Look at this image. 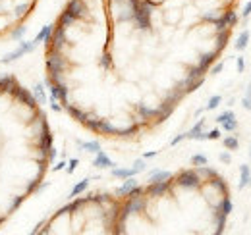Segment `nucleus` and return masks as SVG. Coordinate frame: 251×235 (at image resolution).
<instances>
[{"mask_svg":"<svg viewBox=\"0 0 251 235\" xmlns=\"http://www.w3.org/2000/svg\"><path fill=\"white\" fill-rule=\"evenodd\" d=\"M242 106H244V110H250L251 112V83L248 85V89H246V94H244V98H242Z\"/></svg>","mask_w":251,"mask_h":235,"instance_id":"37998d69","label":"nucleus"},{"mask_svg":"<svg viewBox=\"0 0 251 235\" xmlns=\"http://www.w3.org/2000/svg\"><path fill=\"white\" fill-rule=\"evenodd\" d=\"M66 166H68V164H66L64 160H60L58 164H54V166H52V172H60V170H66Z\"/></svg>","mask_w":251,"mask_h":235,"instance_id":"680f3d73","label":"nucleus"},{"mask_svg":"<svg viewBox=\"0 0 251 235\" xmlns=\"http://www.w3.org/2000/svg\"><path fill=\"white\" fill-rule=\"evenodd\" d=\"M75 22H77V20H75V18H74L70 12H66V10H64L62 14H60V18H58V22H56V24H58L60 27H64V29H68V27H72Z\"/></svg>","mask_w":251,"mask_h":235,"instance_id":"a878e982","label":"nucleus"},{"mask_svg":"<svg viewBox=\"0 0 251 235\" xmlns=\"http://www.w3.org/2000/svg\"><path fill=\"white\" fill-rule=\"evenodd\" d=\"M209 183L219 191L220 195H228V185L224 183V179L222 177H219V176H215L213 179H209Z\"/></svg>","mask_w":251,"mask_h":235,"instance_id":"c756f323","label":"nucleus"},{"mask_svg":"<svg viewBox=\"0 0 251 235\" xmlns=\"http://www.w3.org/2000/svg\"><path fill=\"white\" fill-rule=\"evenodd\" d=\"M217 18H219V14H215V12H205V14L201 16V20H203V22H209V24H215Z\"/></svg>","mask_w":251,"mask_h":235,"instance_id":"de8ad7c7","label":"nucleus"},{"mask_svg":"<svg viewBox=\"0 0 251 235\" xmlns=\"http://www.w3.org/2000/svg\"><path fill=\"white\" fill-rule=\"evenodd\" d=\"M197 174H199V176H203V177H207V179H213V177L217 176V172H215V170H211L207 164H205V166H197Z\"/></svg>","mask_w":251,"mask_h":235,"instance_id":"58836bf2","label":"nucleus"},{"mask_svg":"<svg viewBox=\"0 0 251 235\" xmlns=\"http://www.w3.org/2000/svg\"><path fill=\"white\" fill-rule=\"evenodd\" d=\"M217 56H219V52H217V50H213V52H203V54L199 56V62H197V64L209 71V68L217 62Z\"/></svg>","mask_w":251,"mask_h":235,"instance_id":"6ab92c4d","label":"nucleus"},{"mask_svg":"<svg viewBox=\"0 0 251 235\" xmlns=\"http://www.w3.org/2000/svg\"><path fill=\"white\" fill-rule=\"evenodd\" d=\"M49 48L52 50H64V47L68 45V37H66V29L60 27L58 24H54V31H52V37L49 39Z\"/></svg>","mask_w":251,"mask_h":235,"instance_id":"0eeeda50","label":"nucleus"},{"mask_svg":"<svg viewBox=\"0 0 251 235\" xmlns=\"http://www.w3.org/2000/svg\"><path fill=\"white\" fill-rule=\"evenodd\" d=\"M52 31H54V24H49V25H45L43 29L39 31L37 35H35V43L39 45V43H47L50 37H52Z\"/></svg>","mask_w":251,"mask_h":235,"instance_id":"5701e85b","label":"nucleus"},{"mask_svg":"<svg viewBox=\"0 0 251 235\" xmlns=\"http://www.w3.org/2000/svg\"><path fill=\"white\" fill-rule=\"evenodd\" d=\"M6 220V216H0V226H2V222Z\"/></svg>","mask_w":251,"mask_h":235,"instance_id":"69168bd1","label":"nucleus"},{"mask_svg":"<svg viewBox=\"0 0 251 235\" xmlns=\"http://www.w3.org/2000/svg\"><path fill=\"white\" fill-rule=\"evenodd\" d=\"M201 176L197 174V170H182L176 176V185L184 187V189H199L201 187Z\"/></svg>","mask_w":251,"mask_h":235,"instance_id":"39448f33","label":"nucleus"},{"mask_svg":"<svg viewBox=\"0 0 251 235\" xmlns=\"http://www.w3.org/2000/svg\"><path fill=\"white\" fill-rule=\"evenodd\" d=\"M112 64H114V62H112L110 52H104V54L100 56V60H99V66H100V68H104V70H110V68H112Z\"/></svg>","mask_w":251,"mask_h":235,"instance_id":"ea45409f","label":"nucleus"},{"mask_svg":"<svg viewBox=\"0 0 251 235\" xmlns=\"http://www.w3.org/2000/svg\"><path fill=\"white\" fill-rule=\"evenodd\" d=\"M242 14H244V20H248V18L251 16V0L250 2H246V6H244V12H242Z\"/></svg>","mask_w":251,"mask_h":235,"instance_id":"052dcab7","label":"nucleus"},{"mask_svg":"<svg viewBox=\"0 0 251 235\" xmlns=\"http://www.w3.org/2000/svg\"><path fill=\"white\" fill-rule=\"evenodd\" d=\"M37 48V43H35V39L33 41H20V45H18V48L16 50H12V52H8V54H4L2 58H0V64H12L14 60L22 58L24 54H29Z\"/></svg>","mask_w":251,"mask_h":235,"instance_id":"20e7f679","label":"nucleus"},{"mask_svg":"<svg viewBox=\"0 0 251 235\" xmlns=\"http://www.w3.org/2000/svg\"><path fill=\"white\" fill-rule=\"evenodd\" d=\"M8 94H12L16 100H20L22 104H25V106H29V108H35V106H37V100H35L33 93H29L27 89L20 87V85H16Z\"/></svg>","mask_w":251,"mask_h":235,"instance_id":"6e6552de","label":"nucleus"},{"mask_svg":"<svg viewBox=\"0 0 251 235\" xmlns=\"http://www.w3.org/2000/svg\"><path fill=\"white\" fill-rule=\"evenodd\" d=\"M133 172H135V176L137 174H141V172H145V168H147V164H145V158H137L135 162H133Z\"/></svg>","mask_w":251,"mask_h":235,"instance_id":"a18cd8bd","label":"nucleus"},{"mask_svg":"<svg viewBox=\"0 0 251 235\" xmlns=\"http://www.w3.org/2000/svg\"><path fill=\"white\" fill-rule=\"evenodd\" d=\"M77 164H79V160H77V158H72V160L68 162V166H66V172H68V174H74L75 168H77Z\"/></svg>","mask_w":251,"mask_h":235,"instance_id":"3c124183","label":"nucleus"},{"mask_svg":"<svg viewBox=\"0 0 251 235\" xmlns=\"http://www.w3.org/2000/svg\"><path fill=\"white\" fill-rule=\"evenodd\" d=\"M207 139H209V141H217V139H220V129H211V131L207 133Z\"/></svg>","mask_w":251,"mask_h":235,"instance_id":"5fc2aeb1","label":"nucleus"},{"mask_svg":"<svg viewBox=\"0 0 251 235\" xmlns=\"http://www.w3.org/2000/svg\"><path fill=\"white\" fill-rule=\"evenodd\" d=\"M93 166L95 168H99V170H108V168H114L116 164L108 158V154H106L104 150H99L93 158Z\"/></svg>","mask_w":251,"mask_h":235,"instance_id":"9b49d317","label":"nucleus"},{"mask_svg":"<svg viewBox=\"0 0 251 235\" xmlns=\"http://www.w3.org/2000/svg\"><path fill=\"white\" fill-rule=\"evenodd\" d=\"M220 102H222V96H220V94H213V96L209 98V102L205 104V110H217L220 106Z\"/></svg>","mask_w":251,"mask_h":235,"instance_id":"e433bc0d","label":"nucleus"},{"mask_svg":"<svg viewBox=\"0 0 251 235\" xmlns=\"http://www.w3.org/2000/svg\"><path fill=\"white\" fill-rule=\"evenodd\" d=\"M89 181H91V179H89V177H85V179H81L79 183H75V185H74V189L70 191V195H68V197H70V199L79 197V195H81V193H83V191L89 187Z\"/></svg>","mask_w":251,"mask_h":235,"instance_id":"393cba45","label":"nucleus"},{"mask_svg":"<svg viewBox=\"0 0 251 235\" xmlns=\"http://www.w3.org/2000/svg\"><path fill=\"white\" fill-rule=\"evenodd\" d=\"M213 216H215V222H217V234H222V232H224V228H226V220H228V216L220 210L219 206L215 208Z\"/></svg>","mask_w":251,"mask_h":235,"instance_id":"b1692460","label":"nucleus"},{"mask_svg":"<svg viewBox=\"0 0 251 235\" xmlns=\"http://www.w3.org/2000/svg\"><path fill=\"white\" fill-rule=\"evenodd\" d=\"M222 70H224V62H217L215 66H211V68H209L211 75H219V73L222 71Z\"/></svg>","mask_w":251,"mask_h":235,"instance_id":"8fccbe9b","label":"nucleus"},{"mask_svg":"<svg viewBox=\"0 0 251 235\" xmlns=\"http://www.w3.org/2000/svg\"><path fill=\"white\" fill-rule=\"evenodd\" d=\"M31 8H33V4H25V2H24V4H18V6L14 8V18H16V20L25 18V16L29 14V10H31Z\"/></svg>","mask_w":251,"mask_h":235,"instance_id":"c85d7f7f","label":"nucleus"},{"mask_svg":"<svg viewBox=\"0 0 251 235\" xmlns=\"http://www.w3.org/2000/svg\"><path fill=\"white\" fill-rule=\"evenodd\" d=\"M248 187H251V177H250V183H248Z\"/></svg>","mask_w":251,"mask_h":235,"instance_id":"338daca9","label":"nucleus"},{"mask_svg":"<svg viewBox=\"0 0 251 235\" xmlns=\"http://www.w3.org/2000/svg\"><path fill=\"white\" fill-rule=\"evenodd\" d=\"M139 133V123H131L129 127H126V129H118V137H133V135H137Z\"/></svg>","mask_w":251,"mask_h":235,"instance_id":"473e14b6","label":"nucleus"},{"mask_svg":"<svg viewBox=\"0 0 251 235\" xmlns=\"http://www.w3.org/2000/svg\"><path fill=\"white\" fill-rule=\"evenodd\" d=\"M203 127H205V118H201V119H199V121L189 129L188 133H186V139H193V141H195V137L203 131Z\"/></svg>","mask_w":251,"mask_h":235,"instance_id":"7c9ffc66","label":"nucleus"},{"mask_svg":"<svg viewBox=\"0 0 251 235\" xmlns=\"http://www.w3.org/2000/svg\"><path fill=\"white\" fill-rule=\"evenodd\" d=\"M56 87H58V102L62 104V108H64V106L68 104V94H70V91H68V87H66L64 81H58Z\"/></svg>","mask_w":251,"mask_h":235,"instance_id":"2f4dec72","label":"nucleus"},{"mask_svg":"<svg viewBox=\"0 0 251 235\" xmlns=\"http://www.w3.org/2000/svg\"><path fill=\"white\" fill-rule=\"evenodd\" d=\"M66 12H70L75 20H81V18H85L87 16V6H85V0H68V4H66V8H64Z\"/></svg>","mask_w":251,"mask_h":235,"instance_id":"1a4fd4ad","label":"nucleus"},{"mask_svg":"<svg viewBox=\"0 0 251 235\" xmlns=\"http://www.w3.org/2000/svg\"><path fill=\"white\" fill-rule=\"evenodd\" d=\"M75 145L81 148V150L93 152V154H97V152L100 150V143H99V141H81V139H75Z\"/></svg>","mask_w":251,"mask_h":235,"instance_id":"4be33fe9","label":"nucleus"},{"mask_svg":"<svg viewBox=\"0 0 251 235\" xmlns=\"http://www.w3.org/2000/svg\"><path fill=\"white\" fill-rule=\"evenodd\" d=\"M68 66V60L64 58L62 50H47V70H49V77L52 79V83L62 81V73Z\"/></svg>","mask_w":251,"mask_h":235,"instance_id":"f03ea898","label":"nucleus"},{"mask_svg":"<svg viewBox=\"0 0 251 235\" xmlns=\"http://www.w3.org/2000/svg\"><path fill=\"white\" fill-rule=\"evenodd\" d=\"M147 208V199H145V193H133L127 197V201L124 203L122 210H120V216H118V228H122L126 224V220L131 216V214H139Z\"/></svg>","mask_w":251,"mask_h":235,"instance_id":"f257e3e1","label":"nucleus"},{"mask_svg":"<svg viewBox=\"0 0 251 235\" xmlns=\"http://www.w3.org/2000/svg\"><path fill=\"white\" fill-rule=\"evenodd\" d=\"M16 85H18V81L14 75H10V73L0 75V93H10Z\"/></svg>","mask_w":251,"mask_h":235,"instance_id":"a211bd4d","label":"nucleus"},{"mask_svg":"<svg viewBox=\"0 0 251 235\" xmlns=\"http://www.w3.org/2000/svg\"><path fill=\"white\" fill-rule=\"evenodd\" d=\"M236 66H238V73H244V70H246V62H244V58H236Z\"/></svg>","mask_w":251,"mask_h":235,"instance_id":"bf43d9fd","label":"nucleus"},{"mask_svg":"<svg viewBox=\"0 0 251 235\" xmlns=\"http://www.w3.org/2000/svg\"><path fill=\"white\" fill-rule=\"evenodd\" d=\"M56 156H58V150H56L54 147L49 148V152H47V160H49V162H54V160H56Z\"/></svg>","mask_w":251,"mask_h":235,"instance_id":"864d4df0","label":"nucleus"},{"mask_svg":"<svg viewBox=\"0 0 251 235\" xmlns=\"http://www.w3.org/2000/svg\"><path fill=\"white\" fill-rule=\"evenodd\" d=\"M172 179V172L168 170H160V168H155L149 172V183H158V181H168Z\"/></svg>","mask_w":251,"mask_h":235,"instance_id":"dca6fc26","label":"nucleus"},{"mask_svg":"<svg viewBox=\"0 0 251 235\" xmlns=\"http://www.w3.org/2000/svg\"><path fill=\"white\" fill-rule=\"evenodd\" d=\"M39 185H41V181H39V179H33L31 183H29V187H27V193H37Z\"/></svg>","mask_w":251,"mask_h":235,"instance_id":"6e6d98bb","label":"nucleus"},{"mask_svg":"<svg viewBox=\"0 0 251 235\" xmlns=\"http://www.w3.org/2000/svg\"><path fill=\"white\" fill-rule=\"evenodd\" d=\"M31 93H33V96H35V100H37V104H47L49 96H47V91H45V85H43V83H35Z\"/></svg>","mask_w":251,"mask_h":235,"instance_id":"aec40b11","label":"nucleus"},{"mask_svg":"<svg viewBox=\"0 0 251 235\" xmlns=\"http://www.w3.org/2000/svg\"><path fill=\"white\" fill-rule=\"evenodd\" d=\"M250 160H251V148H250Z\"/></svg>","mask_w":251,"mask_h":235,"instance_id":"774afa93","label":"nucleus"},{"mask_svg":"<svg viewBox=\"0 0 251 235\" xmlns=\"http://www.w3.org/2000/svg\"><path fill=\"white\" fill-rule=\"evenodd\" d=\"M24 201H25V197H14L12 199V206H10V210L14 212V210H18L20 206L24 205Z\"/></svg>","mask_w":251,"mask_h":235,"instance_id":"09e8293b","label":"nucleus"},{"mask_svg":"<svg viewBox=\"0 0 251 235\" xmlns=\"http://www.w3.org/2000/svg\"><path fill=\"white\" fill-rule=\"evenodd\" d=\"M224 147L228 148V150H238L240 147V141H238V137L236 135H228V137H224Z\"/></svg>","mask_w":251,"mask_h":235,"instance_id":"f704fd0d","label":"nucleus"},{"mask_svg":"<svg viewBox=\"0 0 251 235\" xmlns=\"http://www.w3.org/2000/svg\"><path fill=\"white\" fill-rule=\"evenodd\" d=\"M135 110H137V114H139V121H141V123H145L147 119H155V118H157V108H151V106H147V104H143V102L135 104Z\"/></svg>","mask_w":251,"mask_h":235,"instance_id":"ddd939ff","label":"nucleus"},{"mask_svg":"<svg viewBox=\"0 0 251 235\" xmlns=\"http://www.w3.org/2000/svg\"><path fill=\"white\" fill-rule=\"evenodd\" d=\"M220 125H222V129H224V131L232 133V131H236V129H238V125H240V123H238V119H236V118H232V119H228V121H224V123H220Z\"/></svg>","mask_w":251,"mask_h":235,"instance_id":"a19ab883","label":"nucleus"},{"mask_svg":"<svg viewBox=\"0 0 251 235\" xmlns=\"http://www.w3.org/2000/svg\"><path fill=\"white\" fill-rule=\"evenodd\" d=\"M232 118H236V114H234L232 110H224L222 114L217 116V123H224V121H228V119H232Z\"/></svg>","mask_w":251,"mask_h":235,"instance_id":"49530a36","label":"nucleus"},{"mask_svg":"<svg viewBox=\"0 0 251 235\" xmlns=\"http://www.w3.org/2000/svg\"><path fill=\"white\" fill-rule=\"evenodd\" d=\"M248 43H250V31L244 29L240 35H238V39H236V50H246L248 48Z\"/></svg>","mask_w":251,"mask_h":235,"instance_id":"bb28decb","label":"nucleus"},{"mask_svg":"<svg viewBox=\"0 0 251 235\" xmlns=\"http://www.w3.org/2000/svg\"><path fill=\"white\" fill-rule=\"evenodd\" d=\"M170 185H172L170 179L168 181H158V183H149L145 187V195H149V197H162L164 193H168Z\"/></svg>","mask_w":251,"mask_h":235,"instance_id":"9d476101","label":"nucleus"},{"mask_svg":"<svg viewBox=\"0 0 251 235\" xmlns=\"http://www.w3.org/2000/svg\"><path fill=\"white\" fill-rule=\"evenodd\" d=\"M184 139H186V133H180V135H176V137L170 141V147H176V145H178V143H182Z\"/></svg>","mask_w":251,"mask_h":235,"instance_id":"4d7b16f0","label":"nucleus"},{"mask_svg":"<svg viewBox=\"0 0 251 235\" xmlns=\"http://www.w3.org/2000/svg\"><path fill=\"white\" fill-rule=\"evenodd\" d=\"M52 141H54V135L50 133V129H47V131L39 137V150H41L43 158H47V152H49V148L52 147Z\"/></svg>","mask_w":251,"mask_h":235,"instance_id":"4468645a","label":"nucleus"},{"mask_svg":"<svg viewBox=\"0 0 251 235\" xmlns=\"http://www.w3.org/2000/svg\"><path fill=\"white\" fill-rule=\"evenodd\" d=\"M219 208L226 214V216H230V212H232V208H234V205H232V201H230V197H222V201H220Z\"/></svg>","mask_w":251,"mask_h":235,"instance_id":"c9c22d12","label":"nucleus"},{"mask_svg":"<svg viewBox=\"0 0 251 235\" xmlns=\"http://www.w3.org/2000/svg\"><path fill=\"white\" fill-rule=\"evenodd\" d=\"M207 162H209V158H207L205 154H193V156H191V164H193V166H205Z\"/></svg>","mask_w":251,"mask_h":235,"instance_id":"c03bdc74","label":"nucleus"},{"mask_svg":"<svg viewBox=\"0 0 251 235\" xmlns=\"http://www.w3.org/2000/svg\"><path fill=\"white\" fill-rule=\"evenodd\" d=\"M97 133H100V135H118V127L110 119L99 118V129H97Z\"/></svg>","mask_w":251,"mask_h":235,"instance_id":"2eb2a0df","label":"nucleus"},{"mask_svg":"<svg viewBox=\"0 0 251 235\" xmlns=\"http://www.w3.org/2000/svg\"><path fill=\"white\" fill-rule=\"evenodd\" d=\"M155 10H157V2H153V0H141L139 2V8L133 12V24L137 25V29H151V18H153Z\"/></svg>","mask_w":251,"mask_h":235,"instance_id":"7ed1b4c3","label":"nucleus"},{"mask_svg":"<svg viewBox=\"0 0 251 235\" xmlns=\"http://www.w3.org/2000/svg\"><path fill=\"white\" fill-rule=\"evenodd\" d=\"M203 83H205V77H199V79H195V81L188 83V85H186V89H184V91H186V94H188V93H193V91H197V89L201 87Z\"/></svg>","mask_w":251,"mask_h":235,"instance_id":"79ce46f5","label":"nucleus"},{"mask_svg":"<svg viewBox=\"0 0 251 235\" xmlns=\"http://www.w3.org/2000/svg\"><path fill=\"white\" fill-rule=\"evenodd\" d=\"M238 22H240V16H238L234 10H228V12L219 14V18H217V22H215L213 25H215V31L219 33V31L236 27V25H238Z\"/></svg>","mask_w":251,"mask_h":235,"instance_id":"423d86ee","label":"nucleus"},{"mask_svg":"<svg viewBox=\"0 0 251 235\" xmlns=\"http://www.w3.org/2000/svg\"><path fill=\"white\" fill-rule=\"evenodd\" d=\"M157 154H158L157 150H149V152H145V154H143V158H145V160H149V158H155Z\"/></svg>","mask_w":251,"mask_h":235,"instance_id":"e2e57ef3","label":"nucleus"},{"mask_svg":"<svg viewBox=\"0 0 251 235\" xmlns=\"http://www.w3.org/2000/svg\"><path fill=\"white\" fill-rule=\"evenodd\" d=\"M219 160L222 162V164H230V162H232V156H230L228 152H220Z\"/></svg>","mask_w":251,"mask_h":235,"instance_id":"13d9d810","label":"nucleus"},{"mask_svg":"<svg viewBox=\"0 0 251 235\" xmlns=\"http://www.w3.org/2000/svg\"><path fill=\"white\" fill-rule=\"evenodd\" d=\"M49 185H50L49 181H45V183H41V185H39V189H37V193H43V191H45V189H47Z\"/></svg>","mask_w":251,"mask_h":235,"instance_id":"0e129e2a","label":"nucleus"},{"mask_svg":"<svg viewBox=\"0 0 251 235\" xmlns=\"http://www.w3.org/2000/svg\"><path fill=\"white\" fill-rule=\"evenodd\" d=\"M251 177V166L250 164H242L240 166V183H238V189H246L248 183H250Z\"/></svg>","mask_w":251,"mask_h":235,"instance_id":"412c9836","label":"nucleus"},{"mask_svg":"<svg viewBox=\"0 0 251 235\" xmlns=\"http://www.w3.org/2000/svg\"><path fill=\"white\" fill-rule=\"evenodd\" d=\"M64 110H66V112H68L70 116L74 118V119H77L79 123H83V121L87 119V116H89L87 112H83L81 108H77V106H74V104H70V102H68V104L64 106Z\"/></svg>","mask_w":251,"mask_h":235,"instance_id":"f3484780","label":"nucleus"},{"mask_svg":"<svg viewBox=\"0 0 251 235\" xmlns=\"http://www.w3.org/2000/svg\"><path fill=\"white\" fill-rule=\"evenodd\" d=\"M49 104H50V110H52V112H62L64 110L62 106L58 104V100H56V98H49Z\"/></svg>","mask_w":251,"mask_h":235,"instance_id":"603ef678","label":"nucleus"},{"mask_svg":"<svg viewBox=\"0 0 251 235\" xmlns=\"http://www.w3.org/2000/svg\"><path fill=\"white\" fill-rule=\"evenodd\" d=\"M112 176L118 179H126V177L135 176V172H133V168H112Z\"/></svg>","mask_w":251,"mask_h":235,"instance_id":"72a5a7b5","label":"nucleus"},{"mask_svg":"<svg viewBox=\"0 0 251 235\" xmlns=\"http://www.w3.org/2000/svg\"><path fill=\"white\" fill-rule=\"evenodd\" d=\"M139 183H137V179H135V176H131V177H126L124 179V183L114 191L116 193V197H129V193L137 187Z\"/></svg>","mask_w":251,"mask_h":235,"instance_id":"f8f14e48","label":"nucleus"},{"mask_svg":"<svg viewBox=\"0 0 251 235\" xmlns=\"http://www.w3.org/2000/svg\"><path fill=\"white\" fill-rule=\"evenodd\" d=\"M25 33H27V27H25V25H18V27H14V31H12V39L20 43V41H24Z\"/></svg>","mask_w":251,"mask_h":235,"instance_id":"4c0bfd02","label":"nucleus"},{"mask_svg":"<svg viewBox=\"0 0 251 235\" xmlns=\"http://www.w3.org/2000/svg\"><path fill=\"white\" fill-rule=\"evenodd\" d=\"M228 39H230V29H224L217 33V52H222V50H224Z\"/></svg>","mask_w":251,"mask_h":235,"instance_id":"cd10ccee","label":"nucleus"}]
</instances>
